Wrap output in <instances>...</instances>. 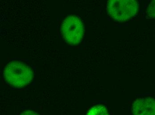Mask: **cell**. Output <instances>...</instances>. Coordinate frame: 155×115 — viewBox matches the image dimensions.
<instances>
[{
  "label": "cell",
  "instance_id": "obj_7",
  "mask_svg": "<svg viewBox=\"0 0 155 115\" xmlns=\"http://www.w3.org/2000/svg\"><path fill=\"white\" fill-rule=\"evenodd\" d=\"M21 115H40L37 113H35L31 110H26L21 113Z\"/></svg>",
  "mask_w": 155,
  "mask_h": 115
},
{
  "label": "cell",
  "instance_id": "obj_1",
  "mask_svg": "<svg viewBox=\"0 0 155 115\" xmlns=\"http://www.w3.org/2000/svg\"><path fill=\"white\" fill-rule=\"evenodd\" d=\"M3 76L8 84L20 88L31 83L34 77V72L30 66L23 62L13 61L5 66Z\"/></svg>",
  "mask_w": 155,
  "mask_h": 115
},
{
  "label": "cell",
  "instance_id": "obj_5",
  "mask_svg": "<svg viewBox=\"0 0 155 115\" xmlns=\"http://www.w3.org/2000/svg\"><path fill=\"white\" fill-rule=\"evenodd\" d=\"M87 115H109L106 107L103 105H95L91 107Z\"/></svg>",
  "mask_w": 155,
  "mask_h": 115
},
{
  "label": "cell",
  "instance_id": "obj_4",
  "mask_svg": "<svg viewBox=\"0 0 155 115\" xmlns=\"http://www.w3.org/2000/svg\"><path fill=\"white\" fill-rule=\"evenodd\" d=\"M134 115H155V99L151 98L137 99L132 104Z\"/></svg>",
  "mask_w": 155,
  "mask_h": 115
},
{
  "label": "cell",
  "instance_id": "obj_6",
  "mask_svg": "<svg viewBox=\"0 0 155 115\" xmlns=\"http://www.w3.org/2000/svg\"><path fill=\"white\" fill-rule=\"evenodd\" d=\"M147 13L148 16L155 18V0L152 1L148 5Z\"/></svg>",
  "mask_w": 155,
  "mask_h": 115
},
{
  "label": "cell",
  "instance_id": "obj_3",
  "mask_svg": "<svg viewBox=\"0 0 155 115\" xmlns=\"http://www.w3.org/2000/svg\"><path fill=\"white\" fill-rule=\"evenodd\" d=\"M61 31L67 43L71 45H77L81 42L84 37V27L78 17L69 16L63 20Z\"/></svg>",
  "mask_w": 155,
  "mask_h": 115
},
{
  "label": "cell",
  "instance_id": "obj_2",
  "mask_svg": "<svg viewBox=\"0 0 155 115\" xmlns=\"http://www.w3.org/2000/svg\"><path fill=\"white\" fill-rule=\"evenodd\" d=\"M139 3L135 0H110L107 2V14L115 21L124 22L135 16Z\"/></svg>",
  "mask_w": 155,
  "mask_h": 115
}]
</instances>
